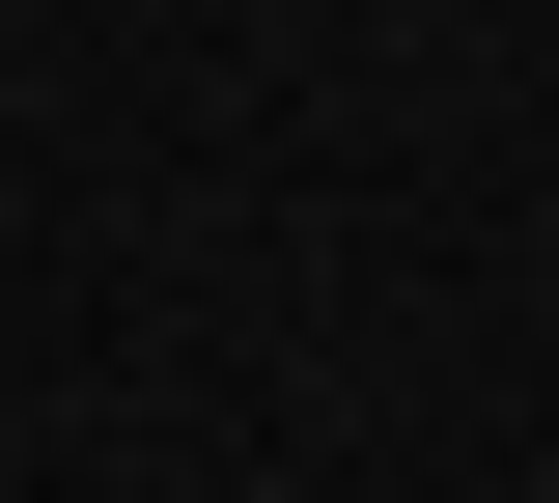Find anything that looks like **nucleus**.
Instances as JSON below:
<instances>
[]
</instances>
